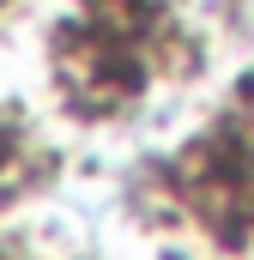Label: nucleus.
Segmentation results:
<instances>
[{"label":"nucleus","mask_w":254,"mask_h":260,"mask_svg":"<svg viewBox=\"0 0 254 260\" xmlns=\"http://www.w3.org/2000/svg\"><path fill=\"white\" fill-rule=\"evenodd\" d=\"M236 157H242V164H236V170H242V182L254 188V109L242 115V127H236Z\"/></svg>","instance_id":"nucleus-1"}]
</instances>
